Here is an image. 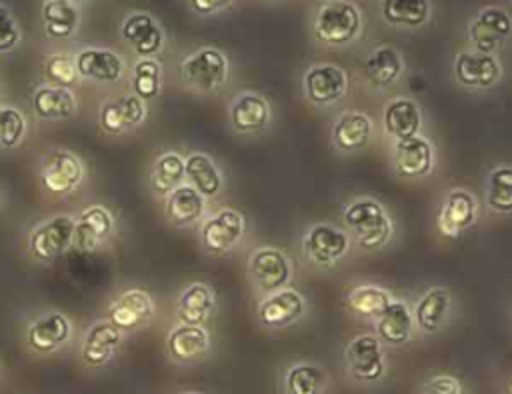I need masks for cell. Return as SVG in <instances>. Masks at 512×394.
Here are the masks:
<instances>
[{
	"mask_svg": "<svg viewBox=\"0 0 512 394\" xmlns=\"http://www.w3.org/2000/svg\"><path fill=\"white\" fill-rule=\"evenodd\" d=\"M70 334H72V324L68 316L52 310L42 314L28 326L26 342L34 352L50 354L58 350L62 344H66Z\"/></svg>",
	"mask_w": 512,
	"mask_h": 394,
	"instance_id": "obj_31",
	"label": "cell"
},
{
	"mask_svg": "<svg viewBox=\"0 0 512 394\" xmlns=\"http://www.w3.org/2000/svg\"><path fill=\"white\" fill-rule=\"evenodd\" d=\"M420 394H464V388L458 376L450 372H436L422 382Z\"/></svg>",
	"mask_w": 512,
	"mask_h": 394,
	"instance_id": "obj_43",
	"label": "cell"
},
{
	"mask_svg": "<svg viewBox=\"0 0 512 394\" xmlns=\"http://www.w3.org/2000/svg\"><path fill=\"white\" fill-rule=\"evenodd\" d=\"M114 228H116L114 216L106 206H102V204L88 206L76 218L72 246H76L82 252L96 250L100 244H104L106 240L112 238Z\"/></svg>",
	"mask_w": 512,
	"mask_h": 394,
	"instance_id": "obj_27",
	"label": "cell"
},
{
	"mask_svg": "<svg viewBox=\"0 0 512 394\" xmlns=\"http://www.w3.org/2000/svg\"><path fill=\"white\" fill-rule=\"evenodd\" d=\"M482 208L494 218L512 216V162L500 160L482 176Z\"/></svg>",
	"mask_w": 512,
	"mask_h": 394,
	"instance_id": "obj_23",
	"label": "cell"
},
{
	"mask_svg": "<svg viewBox=\"0 0 512 394\" xmlns=\"http://www.w3.org/2000/svg\"><path fill=\"white\" fill-rule=\"evenodd\" d=\"M480 216V198L466 186H450L440 198L434 224L442 238L458 240L478 224Z\"/></svg>",
	"mask_w": 512,
	"mask_h": 394,
	"instance_id": "obj_8",
	"label": "cell"
},
{
	"mask_svg": "<svg viewBox=\"0 0 512 394\" xmlns=\"http://www.w3.org/2000/svg\"><path fill=\"white\" fill-rule=\"evenodd\" d=\"M146 116V102L132 92L114 100H106L98 110V124L106 134L120 136L140 126L146 120Z\"/></svg>",
	"mask_w": 512,
	"mask_h": 394,
	"instance_id": "obj_24",
	"label": "cell"
},
{
	"mask_svg": "<svg viewBox=\"0 0 512 394\" xmlns=\"http://www.w3.org/2000/svg\"><path fill=\"white\" fill-rule=\"evenodd\" d=\"M382 134L390 140H406L426 130V112L414 96H390L380 112Z\"/></svg>",
	"mask_w": 512,
	"mask_h": 394,
	"instance_id": "obj_16",
	"label": "cell"
},
{
	"mask_svg": "<svg viewBox=\"0 0 512 394\" xmlns=\"http://www.w3.org/2000/svg\"><path fill=\"white\" fill-rule=\"evenodd\" d=\"M184 168H186V182L192 184L206 200H216L226 186V178L218 162L202 152L192 150L184 156Z\"/></svg>",
	"mask_w": 512,
	"mask_h": 394,
	"instance_id": "obj_30",
	"label": "cell"
},
{
	"mask_svg": "<svg viewBox=\"0 0 512 394\" xmlns=\"http://www.w3.org/2000/svg\"><path fill=\"white\" fill-rule=\"evenodd\" d=\"M32 110L42 120H68L76 112V96L70 88L44 84L32 92Z\"/></svg>",
	"mask_w": 512,
	"mask_h": 394,
	"instance_id": "obj_35",
	"label": "cell"
},
{
	"mask_svg": "<svg viewBox=\"0 0 512 394\" xmlns=\"http://www.w3.org/2000/svg\"><path fill=\"white\" fill-rule=\"evenodd\" d=\"M44 30L50 38H70L78 26L80 14L68 0H46L42 6Z\"/></svg>",
	"mask_w": 512,
	"mask_h": 394,
	"instance_id": "obj_39",
	"label": "cell"
},
{
	"mask_svg": "<svg viewBox=\"0 0 512 394\" xmlns=\"http://www.w3.org/2000/svg\"><path fill=\"white\" fill-rule=\"evenodd\" d=\"M20 42V28L12 12L0 4V52H10Z\"/></svg>",
	"mask_w": 512,
	"mask_h": 394,
	"instance_id": "obj_44",
	"label": "cell"
},
{
	"mask_svg": "<svg viewBox=\"0 0 512 394\" xmlns=\"http://www.w3.org/2000/svg\"><path fill=\"white\" fill-rule=\"evenodd\" d=\"M452 80L460 90L486 94L504 80V66L496 54L462 48L452 58Z\"/></svg>",
	"mask_w": 512,
	"mask_h": 394,
	"instance_id": "obj_10",
	"label": "cell"
},
{
	"mask_svg": "<svg viewBox=\"0 0 512 394\" xmlns=\"http://www.w3.org/2000/svg\"><path fill=\"white\" fill-rule=\"evenodd\" d=\"M84 180V164L82 160L64 148H52L44 154L40 162V182L42 186L54 194H70Z\"/></svg>",
	"mask_w": 512,
	"mask_h": 394,
	"instance_id": "obj_19",
	"label": "cell"
},
{
	"mask_svg": "<svg viewBox=\"0 0 512 394\" xmlns=\"http://www.w3.org/2000/svg\"><path fill=\"white\" fill-rule=\"evenodd\" d=\"M512 38V14L502 6H484L468 22V44L476 52L496 54Z\"/></svg>",
	"mask_w": 512,
	"mask_h": 394,
	"instance_id": "obj_17",
	"label": "cell"
},
{
	"mask_svg": "<svg viewBox=\"0 0 512 394\" xmlns=\"http://www.w3.org/2000/svg\"><path fill=\"white\" fill-rule=\"evenodd\" d=\"M162 64L156 58H140L132 68V90L144 102H150L162 92Z\"/></svg>",
	"mask_w": 512,
	"mask_h": 394,
	"instance_id": "obj_40",
	"label": "cell"
},
{
	"mask_svg": "<svg viewBox=\"0 0 512 394\" xmlns=\"http://www.w3.org/2000/svg\"><path fill=\"white\" fill-rule=\"evenodd\" d=\"M380 14L386 24L396 28H420L430 20V0H382Z\"/></svg>",
	"mask_w": 512,
	"mask_h": 394,
	"instance_id": "obj_38",
	"label": "cell"
},
{
	"mask_svg": "<svg viewBox=\"0 0 512 394\" xmlns=\"http://www.w3.org/2000/svg\"><path fill=\"white\" fill-rule=\"evenodd\" d=\"M354 252V242L340 222L312 220L298 234L300 260L320 272H330L346 264Z\"/></svg>",
	"mask_w": 512,
	"mask_h": 394,
	"instance_id": "obj_2",
	"label": "cell"
},
{
	"mask_svg": "<svg viewBox=\"0 0 512 394\" xmlns=\"http://www.w3.org/2000/svg\"><path fill=\"white\" fill-rule=\"evenodd\" d=\"M74 62L80 78L96 82H118L124 74L122 58L108 48H86L78 52Z\"/></svg>",
	"mask_w": 512,
	"mask_h": 394,
	"instance_id": "obj_34",
	"label": "cell"
},
{
	"mask_svg": "<svg viewBox=\"0 0 512 394\" xmlns=\"http://www.w3.org/2000/svg\"><path fill=\"white\" fill-rule=\"evenodd\" d=\"M218 310V298L210 284L190 282L176 300V318L184 324L204 326Z\"/></svg>",
	"mask_w": 512,
	"mask_h": 394,
	"instance_id": "obj_28",
	"label": "cell"
},
{
	"mask_svg": "<svg viewBox=\"0 0 512 394\" xmlns=\"http://www.w3.org/2000/svg\"><path fill=\"white\" fill-rule=\"evenodd\" d=\"M68 2H72V0H68Z\"/></svg>",
	"mask_w": 512,
	"mask_h": 394,
	"instance_id": "obj_48",
	"label": "cell"
},
{
	"mask_svg": "<svg viewBox=\"0 0 512 394\" xmlns=\"http://www.w3.org/2000/svg\"><path fill=\"white\" fill-rule=\"evenodd\" d=\"M248 234L246 216L232 206H220L208 212L198 224V240L208 256L220 258L232 254Z\"/></svg>",
	"mask_w": 512,
	"mask_h": 394,
	"instance_id": "obj_6",
	"label": "cell"
},
{
	"mask_svg": "<svg viewBox=\"0 0 512 394\" xmlns=\"http://www.w3.org/2000/svg\"><path fill=\"white\" fill-rule=\"evenodd\" d=\"M190 8L200 16H210L232 6L234 0H188Z\"/></svg>",
	"mask_w": 512,
	"mask_h": 394,
	"instance_id": "obj_45",
	"label": "cell"
},
{
	"mask_svg": "<svg viewBox=\"0 0 512 394\" xmlns=\"http://www.w3.org/2000/svg\"><path fill=\"white\" fill-rule=\"evenodd\" d=\"M180 78L188 90L200 96L218 94L230 80V60L222 50L202 46L180 60Z\"/></svg>",
	"mask_w": 512,
	"mask_h": 394,
	"instance_id": "obj_4",
	"label": "cell"
},
{
	"mask_svg": "<svg viewBox=\"0 0 512 394\" xmlns=\"http://www.w3.org/2000/svg\"><path fill=\"white\" fill-rule=\"evenodd\" d=\"M226 116L236 136L260 138L266 136L274 124V106L264 92L248 88L230 98Z\"/></svg>",
	"mask_w": 512,
	"mask_h": 394,
	"instance_id": "obj_11",
	"label": "cell"
},
{
	"mask_svg": "<svg viewBox=\"0 0 512 394\" xmlns=\"http://www.w3.org/2000/svg\"><path fill=\"white\" fill-rule=\"evenodd\" d=\"M246 278L254 298H262L286 286H294L296 262L290 252L276 244H256L246 256Z\"/></svg>",
	"mask_w": 512,
	"mask_h": 394,
	"instance_id": "obj_3",
	"label": "cell"
},
{
	"mask_svg": "<svg viewBox=\"0 0 512 394\" xmlns=\"http://www.w3.org/2000/svg\"><path fill=\"white\" fill-rule=\"evenodd\" d=\"M122 38L134 48L140 58H154L164 46L160 24L146 12H134L122 22Z\"/></svg>",
	"mask_w": 512,
	"mask_h": 394,
	"instance_id": "obj_32",
	"label": "cell"
},
{
	"mask_svg": "<svg viewBox=\"0 0 512 394\" xmlns=\"http://www.w3.org/2000/svg\"><path fill=\"white\" fill-rule=\"evenodd\" d=\"M208 214V200L188 182L164 196V216L176 228H192Z\"/></svg>",
	"mask_w": 512,
	"mask_h": 394,
	"instance_id": "obj_26",
	"label": "cell"
},
{
	"mask_svg": "<svg viewBox=\"0 0 512 394\" xmlns=\"http://www.w3.org/2000/svg\"><path fill=\"white\" fill-rule=\"evenodd\" d=\"M416 334L420 336H436L440 334L458 310V300L454 292L444 284H434L424 288L410 302Z\"/></svg>",
	"mask_w": 512,
	"mask_h": 394,
	"instance_id": "obj_14",
	"label": "cell"
},
{
	"mask_svg": "<svg viewBox=\"0 0 512 394\" xmlns=\"http://www.w3.org/2000/svg\"><path fill=\"white\" fill-rule=\"evenodd\" d=\"M76 218L70 214H58L38 224L28 236V250L36 260L48 262L64 254L74 240Z\"/></svg>",
	"mask_w": 512,
	"mask_h": 394,
	"instance_id": "obj_20",
	"label": "cell"
},
{
	"mask_svg": "<svg viewBox=\"0 0 512 394\" xmlns=\"http://www.w3.org/2000/svg\"><path fill=\"white\" fill-rule=\"evenodd\" d=\"M186 182V168L184 156L178 150H164L160 152L150 170V188L156 196H168L176 186Z\"/></svg>",
	"mask_w": 512,
	"mask_h": 394,
	"instance_id": "obj_37",
	"label": "cell"
},
{
	"mask_svg": "<svg viewBox=\"0 0 512 394\" xmlns=\"http://www.w3.org/2000/svg\"><path fill=\"white\" fill-rule=\"evenodd\" d=\"M370 326L378 340L390 350L408 346L416 336V324L410 302L398 294Z\"/></svg>",
	"mask_w": 512,
	"mask_h": 394,
	"instance_id": "obj_21",
	"label": "cell"
},
{
	"mask_svg": "<svg viewBox=\"0 0 512 394\" xmlns=\"http://www.w3.org/2000/svg\"><path fill=\"white\" fill-rule=\"evenodd\" d=\"M390 164L392 172L402 180H424L438 168V148L426 132L406 140H396L390 142Z\"/></svg>",
	"mask_w": 512,
	"mask_h": 394,
	"instance_id": "obj_13",
	"label": "cell"
},
{
	"mask_svg": "<svg viewBox=\"0 0 512 394\" xmlns=\"http://www.w3.org/2000/svg\"><path fill=\"white\" fill-rule=\"evenodd\" d=\"M362 74L374 92H388L404 78L406 60L396 46L378 42L364 54Z\"/></svg>",
	"mask_w": 512,
	"mask_h": 394,
	"instance_id": "obj_18",
	"label": "cell"
},
{
	"mask_svg": "<svg viewBox=\"0 0 512 394\" xmlns=\"http://www.w3.org/2000/svg\"><path fill=\"white\" fill-rule=\"evenodd\" d=\"M326 388L328 374L320 364L310 360H298L282 374L284 394H324Z\"/></svg>",
	"mask_w": 512,
	"mask_h": 394,
	"instance_id": "obj_36",
	"label": "cell"
},
{
	"mask_svg": "<svg viewBox=\"0 0 512 394\" xmlns=\"http://www.w3.org/2000/svg\"><path fill=\"white\" fill-rule=\"evenodd\" d=\"M44 76H46L48 84L62 86V88H70L80 80L78 70H76V62L66 54L50 56L44 64Z\"/></svg>",
	"mask_w": 512,
	"mask_h": 394,
	"instance_id": "obj_42",
	"label": "cell"
},
{
	"mask_svg": "<svg viewBox=\"0 0 512 394\" xmlns=\"http://www.w3.org/2000/svg\"><path fill=\"white\" fill-rule=\"evenodd\" d=\"M510 394H512V382H510Z\"/></svg>",
	"mask_w": 512,
	"mask_h": 394,
	"instance_id": "obj_47",
	"label": "cell"
},
{
	"mask_svg": "<svg viewBox=\"0 0 512 394\" xmlns=\"http://www.w3.org/2000/svg\"><path fill=\"white\" fill-rule=\"evenodd\" d=\"M26 134V118L18 108L0 106V148H16Z\"/></svg>",
	"mask_w": 512,
	"mask_h": 394,
	"instance_id": "obj_41",
	"label": "cell"
},
{
	"mask_svg": "<svg viewBox=\"0 0 512 394\" xmlns=\"http://www.w3.org/2000/svg\"><path fill=\"white\" fill-rule=\"evenodd\" d=\"M362 26V12L356 4L350 0H328L318 8L312 32L320 44L344 48L360 38Z\"/></svg>",
	"mask_w": 512,
	"mask_h": 394,
	"instance_id": "obj_5",
	"label": "cell"
},
{
	"mask_svg": "<svg viewBox=\"0 0 512 394\" xmlns=\"http://www.w3.org/2000/svg\"><path fill=\"white\" fill-rule=\"evenodd\" d=\"M394 292L376 282H356L350 284L342 294L344 310L360 322L372 324L384 308L394 300Z\"/></svg>",
	"mask_w": 512,
	"mask_h": 394,
	"instance_id": "obj_22",
	"label": "cell"
},
{
	"mask_svg": "<svg viewBox=\"0 0 512 394\" xmlns=\"http://www.w3.org/2000/svg\"><path fill=\"white\" fill-rule=\"evenodd\" d=\"M300 90L312 108L332 110L348 96L350 76L342 66L332 62L310 64L300 76Z\"/></svg>",
	"mask_w": 512,
	"mask_h": 394,
	"instance_id": "obj_9",
	"label": "cell"
},
{
	"mask_svg": "<svg viewBox=\"0 0 512 394\" xmlns=\"http://www.w3.org/2000/svg\"><path fill=\"white\" fill-rule=\"evenodd\" d=\"M344 370L358 384H376L388 372L386 346L368 330L352 336L342 350Z\"/></svg>",
	"mask_w": 512,
	"mask_h": 394,
	"instance_id": "obj_12",
	"label": "cell"
},
{
	"mask_svg": "<svg viewBox=\"0 0 512 394\" xmlns=\"http://www.w3.org/2000/svg\"><path fill=\"white\" fill-rule=\"evenodd\" d=\"M340 224L350 234L354 248L382 252L398 238V220L374 194H354L340 206Z\"/></svg>",
	"mask_w": 512,
	"mask_h": 394,
	"instance_id": "obj_1",
	"label": "cell"
},
{
	"mask_svg": "<svg viewBox=\"0 0 512 394\" xmlns=\"http://www.w3.org/2000/svg\"><path fill=\"white\" fill-rule=\"evenodd\" d=\"M376 136L374 118L356 108H344L334 114L328 126V138L336 154L354 156L362 152Z\"/></svg>",
	"mask_w": 512,
	"mask_h": 394,
	"instance_id": "obj_15",
	"label": "cell"
},
{
	"mask_svg": "<svg viewBox=\"0 0 512 394\" xmlns=\"http://www.w3.org/2000/svg\"><path fill=\"white\" fill-rule=\"evenodd\" d=\"M110 322L120 330H136L150 322L154 316V300L142 288L124 290L112 304H110Z\"/></svg>",
	"mask_w": 512,
	"mask_h": 394,
	"instance_id": "obj_29",
	"label": "cell"
},
{
	"mask_svg": "<svg viewBox=\"0 0 512 394\" xmlns=\"http://www.w3.org/2000/svg\"><path fill=\"white\" fill-rule=\"evenodd\" d=\"M212 338L206 326L178 322L166 336V352L178 364H192L208 356Z\"/></svg>",
	"mask_w": 512,
	"mask_h": 394,
	"instance_id": "obj_25",
	"label": "cell"
},
{
	"mask_svg": "<svg viewBox=\"0 0 512 394\" xmlns=\"http://www.w3.org/2000/svg\"><path fill=\"white\" fill-rule=\"evenodd\" d=\"M312 312V302L308 296L294 288L286 286L276 292H270L262 298H256V322L268 332H282L304 322Z\"/></svg>",
	"mask_w": 512,
	"mask_h": 394,
	"instance_id": "obj_7",
	"label": "cell"
},
{
	"mask_svg": "<svg viewBox=\"0 0 512 394\" xmlns=\"http://www.w3.org/2000/svg\"><path fill=\"white\" fill-rule=\"evenodd\" d=\"M184 394H200V392H184Z\"/></svg>",
	"mask_w": 512,
	"mask_h": 394,
	"instance_id": "obj_46",
	"label": "cell"
},
{
	"mask_svg": "<svg viewBox=\"0 0 512 394\" xmlns=\"http://www.w3.org/2000/svg\"><path fill=\"white\" fill-rule=\"evenodd\" d=\"M122 342V330L110 320H102L90 326L84 336L80 358L90 366H104L112 360L116 348Z\"/></svg>",
	"mask_w": 512,
	"mask_h": 394,
	"instance_id": "obj_33",
	"label": "cell"
}]
</instances>
